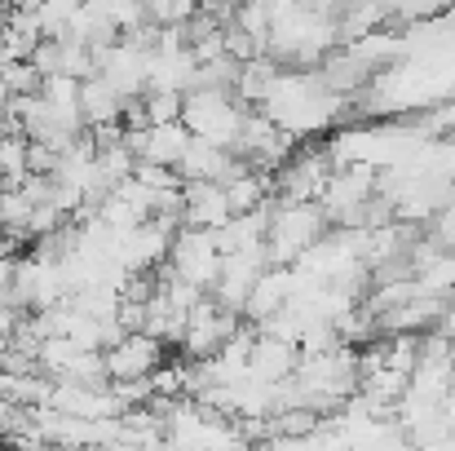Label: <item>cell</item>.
Instances as JSON below:
<instances>
[{"mask_svg":"<svg viewBox=\"0 0 455 451\" xmlns=\"http://www.w3.org/2000/svg\"><path fill=\"white\" fill-rule=\"evenodd\" d=\"M155 363H159V341L133 332L107 354V376L111 381H142V376H151Z\"/></svg>","mask_w":455,"mask_h":451,"instance_id":"6da1fadb","label":"cell"},{"mask_svg":"<svg viewBox=\"0 0 455 451\" xmlns=\"http://www.w3.org/2000/svg\"><path fill=\"white\" fill-rule=\"evenodd\" d=\"M288 297H292V279H288L283 270H275V275H261V284H257L252 297H248V310H252L257 318H266V314H275Z\"/></svg>","mask_w":455,"mask_h":451,"instance_id":"277c9868","label":"cell"},{"mask_svg":"<svg viewBox=\"0 0 455 451\" xmlns=\"http://www.w3.org/2000/svg\"><path fill=\"white\" fill-rule=\"evenodd\" d=\"M314 235H318V213L314 208H283V213H275V221H270V248H275V257H297L305 253L309 244H314Z\"/></svg>","mask_w":455,"mask_h":451,"instance_id":"7a4b0ae2","label":"cell"},{"mask_svg":"<svg viewBox=\"0 0 455 451\" xmlns=\"http://www.w3.org/2000/svg\"><path fill=\"white\" fill-rule=\"evenodd\" d=\"M80 111H84V125L102 129V125H111V120L124 116V93L107 76H93V80L80 85Z\"/></svg>","mask_w":455,"mask_h":451,"instance_id":"3957f363","label":"cell"},{"mask_svg":"<svg viewBox=\"0 0 455 451\" xmlns=\"http://www.w3.org/2000/svg\"><path fill=\"white\" fill-rule=\"evenodd\" d=\"M292 363H297V354H292V345H288V341H261V350H252V372H257V376H266V381L288 376V372H292Z\"/></svg>","mask_w":455,"mask_h":451,"instance_id":"5b68a950","label":"cell"}]
</instances>
